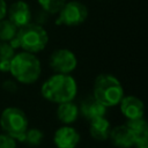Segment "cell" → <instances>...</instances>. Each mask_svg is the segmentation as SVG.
<instances>
[{"label": "cell", "mask_w": 148, "mask_h": 148, "mask_svg": "<svg viewBox=\"0 0 148 148\" xmlns=\"http://www.w3.org/2000/svg\"><path fill=\"white\" fill-rule=\"evenodd\" d=\"M0 126L3 133L21 141L29 127V120L23 110L16 106H8L2 110L0 116Z\"/></svg>", "instance_id": "obj_5"}, {"label": "cell", "mask_w": 148, "mask_h": 148, "mask_svg": "<svg viewBox=\"0 0 148 148\" xmlns=\"http://www.w3.org/2000/svg\"><path fill=\"white\" fill-rule=\"evenodd\" d=\"M92 96L105 108L116 106L124 97V88L114 75L102 73L94 81Z\"/></svg>", "instance_id": "obj_3"}, {"label": "cell", "mask_w": 148, "mask_h": 148, "mask_svg": "<svg viewBox=\"0 0 148 148\" xmlns=\"http://www.w3.org/2000/svg\"><path fill=\"white\" fill-rule=\"evenodd\" d=\"M15 53H16L15 49L9 44V42H1L0 40V61L10 60Z\"/></svg>", "instance_id": "obj_19"}, {"label": "cell", "mask_w": 148, "mask_h": 148, "mask_svg": "<svg viewBox=\"0 0 148 148\" xmlns=\"http://www.w3.org/2000/svg\"><path fill=\"white\" fill-rule=\"evenodd\" d=\"M119 108L121 114L127 119V120H134L139 118H143L145 114V104L143 102L134 96V95H127L121 98L119 102Z\"/></svg>", "instance_id": "obj_10"}, {"label": "cell", "mask_w": 148, "mask_h": 148, "mask_svg": "<svg viewBox=\"0 0 148 148\" xmlns=\"http://www.w3.org/2000/svg\"><path fill=\"white\" fill-rule=\"evenodd\" d=\"M47 18H49V14L46 12H44L43 9H40L39 12L35 13V15H32L31 21H34V23H36V24L44 27V24L47 22Z\"/></svg>", "instance_id": "obj_21"}, {"label": "cell", "mask_w": 148, "mask_h": 148, "mask_svg": "<svg viewBox=\"0 0 148 148\" xmlns=\"http://www.w3.org/2000/svg\"><path fill=\"white\" fill-rule=\"evenodd\" d=\"M56 114L61 124L71 125L74 121H76V119L80 116V111H79V106L73 101H69L58 104Z\"/></svg>", "instance_id": "obj_15"}, {"label": "cell", "mask_w": 148, "mask_h": 148, "mask_svg": "<svg viewBox=\"0 0 148 148\" xmlns=\"http://www.w3.org/2000/svg\"><path fill=\"white\" fill-rule=\"evenodd\" d=\"M126 125L132 132L133 140H134V147L148 145V125L143 118L127 120Z\"/></svg>", "instance_id": "obj_13"}, {"label": "cell", "mask_w": 148, "mask_h": 148, "mask_svg": "<svg viewBox=\"0 0 148 148\" xmlns=\"http://www.w3.org/2000/svg\"><path fill=\"white\" fill-rule=\"evenodd\" d=\"M49 65L54 73L71 74L77 66V58L68 49H57L51 53Z\"/></svg>", "instance_id": "obj_7"}, {"label": "cell", "mask_w": 148, "mask_h": 148, "mask_svg": "<svg viewBox=\"0 0 148 148\" xmlns=\"http://www.w3.org/2000/svg\"><path fill=\"white\" fill-rule=\"evenodd\" d=\"M89 121V134L92 139L97 141H105L109 139L111 124L109 119L105 118V116L91 119Z\"/></svg>", "instance_id": "obj_14"}, {"label": "cell", "mask_w": 148, "mask_h": 148, "mask_svg": "<svg viewBox=\"0 0 148 148\" xmlns=\"http://www.w3.org/2000/svg\"><path fill=\"white\" fill-rule=\"evenodd\" d=\"M8 73L18 83L32 84L42 74V64L35 53L21 51L10 59Z\"/></svg>", "instance_id": "obj_2"}, {"label": "cell", "mask_w": 148, "mask_h": 148, "mask_svg": "<svg viewBox=\"0 0 148 148\" xmlns=\"http://www.w3.org/2000/svg\"><path fill=\"white\" fill-rule=\"evenodd\" d=\"M7 18L13 22L17 28L27 25L31 22L32 12L29 5L23 0L14 1L9 7H7Z\"/></svg>", "instance_id": "obj_9"}, {"label": "cell", "mask_w": 148, "mask_h": 148, "mask_svg": "<svg viewBox=\"0 0 148 148\" xmlns=\"http://www.w3.org/2000/svg\"><path fill=\"white\" fill-rule=\"evenodd\" d=\"M109 139L111 140L112 145L118 147V148H132V147H134V140H133L132 132L126 124L111 127Z\"/></svg>", "instance_id": "obj_11"}, {"label": "cell", "mask_w": 148, "mask_h": 148, "mask_svg": "<svg viewBox=\"0 0 148 148\" xmlns=\"http://www.w3.org/2000/svg\"><path fill=\"white\" fill-rule=\"evenodd\" d=\"M7 2L6 0H0V20L5 18L7 15Z\"/></svg>", "instance_id": "obj_23"}, {"label": "cell", "mask_w": 148, "mask_h": 148, "mask_svg": "<svg viewBox=\"0 0 148 148\" xmlns=\"http://www.w3.org/2000/svg\"><path fill=\"white\" fill-rule=\"evenodd\" d=\"M17 27L10 22L8 18L0 20V40L1 42H9L12 40L17 32Z\"/></svg>", "instance_id": "obj_17"}, {"label": "cell", "mask_w": 148, "mask_h": 148, "mask_svg": "<svg viewBox=\"0 0 148 148\" xmlns=\"http://www.w3.org/2000/svg\"><path fill=\"white\" fill-rule=\"evenodd\" d=\"M88 14V7L83 2L77 0L66 1L61 9L58 12L56 24L65 27H77L87 20Z\"/></svg>", "instance_id": "obj_6"}, {"label": "cell", "mask_w": 148, "mask_h": 148, "mask_svg": "<svg viewBox=\"0 0 148 148\" xmlns=\"http://www.w3.org/2000/svg\"><path fill=\"white\" fill-rule=\"evenodd\" d=\"M135 148H148V145H143V146H138Z\"/></svg>", "instance_id": "obj_25"}, {"label": "cell", "mask_w": 148, "mask_h": 148, "mask_svg": "<svg viewBox=\"0 0 148 148\" xmlns=\"http://www.w3.org/2000/svg\"><path fill=\"white\" fill-rule=\"evenodd\" d=\"M18 47L22 51L30 53H38L43 51L49 43V35L43 25L36 24L34 22L28 23L17 29L15 36Z\"/></svg>", "instance_id": "obj_4"}, {"label": "cell", "mask_w": 148, "mask_h": 148, "mask_svg": "<svg viewBox=\"0 0 148 148\" xmlns=\"http://www.w3.org/2000/svg\"><path fill=\"white\" fill-rule=\"evenodd\" d=\"M43 140H44V133L42 130L36 128V127H31V128L28 127V130L25 131L23 135L22 142L27 143L30 147H38L40 146Z\"/></svg>", "instance_id": "obj_16"}, {"label": "cell", "mask_w": 148, "mask_h": 148, "mask_svg": "<svg viewBox=\"0 0 148 148\" xmlns=\"http://www.w3.org/2000/svg\"><path fill=\"white\" fill-rule=\"evenodd\" d=\"M42 96L52 103L73 101L77 94V83L71 74L54 73L40 87Z\"/></svg>", "instance_id": "obj_1"}, {"label": "cell", "mask_w": 148, "mask_h": 148, "mask_svg": "<svg viewBox=\"0 0 148 148\" xmlns=\"http://www.w3.org/2000/svg\"><path fill=\"white\" fill-rule=\"evenodd\" d=\"M81 135L76 128L69 125H62L53 133V143L57 148H76Z\"/></svg>", "instance_id": "obj_8"}, {"label": "cell", "mask_w": 148, "mask_h": 148, "mask_svg": "<svg viewBox=\"0 0 148 148\" xmlns=\"http://www.w3.org/2000/svg\"><path fill=\"white\" fill-rule=\"evenodd\" d=\"M0 148H17L16 140L6 133L0 134Z\"/></svg>", "instance_id": "obj_20"}, {"label": "cell", "mask_w": 148, "mask_h": 148, "mask_svg": "<svg viewBox=\"0 0 148 148\" xmlns=\"http://www.w3.org/2000/svg\"><path fill=\"white\" fill-rule=\"evenodd\" d=\"M37 2L40 6V9L46 12L49 15H53L58 14L66 0H37Z\"/></svg>", "instance_id": "obj_18"}, {"label": "cell", "mask_w": 148, "mask_h": 148, "mask_svg": "<svg viewBox=\"0 0 148 148\" xmlns=\"http://www.w3.org/2000/svg\"><path fill=\"white\" fill-rule=\"evenodd\" d=\"M9 65H10V60H2V61H0V72L8 73L9 72Z\"/></svg>", "instance_id": "obj_24"}, {"label": "cell", "mask_w": 148, "mask_h": 148, "mask_svg": "<svg viewBox=\"0 0 148 148\" xmlns=\"http://www.w3.org/2000/svg\"><path fill=\"white\" fill-rule=\"evenodd\" d=\"M106 109L108 108H105L102 103H99L92 95L84 98L79 106L80 114H82L88 120L105 116Z\"/></svg>", "instance_id": "obj_12"}, {"label": "cell", "mask_w": 148, "mask_h": 148, "mask_svg": "<svg viewBox=\"0 0 148 148\" xmlns=\"http://www.w3.org/2000/svg\"><path fill=\"white\" fill-rule=\"evenodd\" d=\"M2 89L5 91L9 92V94H14V92H16L18 90V87H17L16 81L9 79V80H6V81L2 82Z\"/></svg>", "instance_id": "obj_22"}]
</instances>
